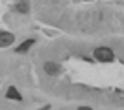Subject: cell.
Here are the masks:
<instances>
[{
  "label": "cell",
  "instance_id": "obj_1",
  "mask_svg": "<svg viewBox=\"0 0 124 110\" xmlns=\"http://www.w3.org/2000/svg\"><path fill=\"white\" fill-rule=\"evenodd\" d=\"M113 57H115V55H113V51L109 50V48H97V50H95V59L97 61H101V63H109V61H113Z\"/></svg>",
  "mask_w": 124,
  "mask_h": 110
},
{
  "label": "cell",
  "instance_id": "obj_2",
  "mask_svg": "<svg viewBox=\"0 0 124 110\" xmlns=\"http://www.w3.org/2000/svg\"><path fill=\"white\" fill-rule=\"evenodd\" d=\"M13 40H15V35L9 31H0V48H6L9 46V44H13Z\"/></svg>",
  "mask_w": 124,
  "mask_h": 110
},
{
  "label": "cell",
  "instance_id": "obj_3",
  "mask_svg": "<svg viewBox=\"0 0 124 110\" xmlns=\"http://www.w3.org/2000/svg\"><path fill=\"white\" fill-rule=\"evenodd\" d=\"M44 70H46L49 75H57L58 72H60V66H58L57 63H46L44 64Z\"/></svg>",
  "mask_w": 124,
  "mask_h": 110
},
{
  "label": "cell",
  "instance_id": "obj_4",
  "mask_svg": "<svg viewBox=\"0 0 124 110\" xmlns=\"http://www.w3.org/2000/svg\"><path fill=\"white\" fill-rule=\"evenodd\" d=\"M33 42H35V40H33V39H29V40H24V42L20 44L18 48H16V51H18V53H26V51L29 50L31 46H33Z\"/></svg>",
  "mask_w": 124,
  "mask_h": 110
},
{
  "label": "cell",
  "instance_id": "obj_5",
  "mask_svg": "<svg viewBox=\"0 0 124 110\" xmlns=\"http://www.w3.org/2000/svg\"><path fill=\"white\" fill-rule=\"evenodd\" d=\"M8 97H9V99H15V101H20V99H22V95L18 94V90H16L15 86H9V88H8Z\"/></svg>",
  "mask_w": 124,
  "mask_h": 110
},
{
  "label": "cell",
  "instance_id": "obj_6",
  "mask_svg": "<svg viewBox=\"0 0 124 110\" xmlns=\"http://www.w3.org/2000/svg\"><path fill=\"white\" fill-rule=\"evenodd\" d=\"M16 9H18L20 13H27V6H26V4H20V6H16Z\"/></svg>",
  "mask_w": 124,
  "mask_h": 110
},
{
  "label": "cell",
  "instance_id": "obj_7",
  "mask_svg": "<svg viewBox=\"0 0 124 110\" xmlns=\"http://www.w3.org/2000/svg\"><path fill=\"white\" fill-rule=\"evenodd\" d=\"M78 110H91V108H89V106H80Z\"/></svg>",
  "mask_w": 124,
  "mask_h": 110
},
{
  "label": "cell",
  "instance_id": "obj_8",
  "mask_svg": "<svg viewBox=\"0 0 124 110\" xmlns=\"http://www.w3.org/2000/svg\"><path fill=\"white\" fill-rule=\"evenodd\" d=\"M42 110H47V108H42Z\"/></svg>",
  "mask_w": 124,
  "mask_h": 110
}]
</instances>
